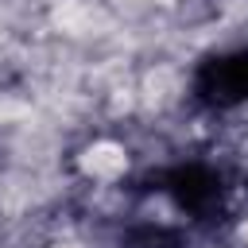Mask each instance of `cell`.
I'll return each instance as SVG.
<instances>
[{
  "mask_svg": "<svg viewBox=\"0 0 248 248\" xmlns=\"http://www.w3.org/2000/svg\"><path fill=\"white\" fill-rule=\"evenodd\" d=\"M132 170V147L116 136H93L74 155V174L85 186H112Z\"/></svg>",
  "mask_w": 248,
  "mask_h": 248,
  "instance_id": "cell-1",
  "label": "cell"
}]
</instances>
